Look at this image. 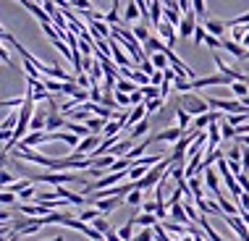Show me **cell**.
Listing matches in <instances>:
<instances>
[{
	"label": "cell",
	"instance_id": "1",
	"mask_svg": "<svg viewBox=\"0 0 249 241\" xmlns=\"http://www.w3.org/2000/svg\"><path fill=\"white\" fill-rule=\"evenodd\" d=\"M171 165H173V160H171V157H168V160L163 157L158 165H152L150 173H147L142 181H134V184H137V189H139V191H147V189H152V186H158V184H160V178H163L165 173L171 171Z\"/></svg>",
	"mask_w": 249,
	"mask_h": 241
},
{
	"label": "cell",
	"instance_id": "2",
	"mask_svg": "<svg viewBox=\"0 0 249 241\" xmlns=\"http://www.w3.org/2000/svg\"><path fill=\"white\" fill-rule=\"evenodd\" d=\"M178 108H184L189 116H202V113H210V105H207V97H199L194 92H186V95L178 97Z\"/></svg>",
	"mask_w": 249,
	"mask_h": 241
},
{
	"label": "cell",
	"instance_id": "3",
	"mask_svg": "<svg viewBox=\"0 0 249 241\" xmlns=\"http://www.w3.org/2000/svg\"><path fill=\"white\" fill-rule=\"evenodd\" d=\"M35 184H53L58 189V186H63V184H71V181H82L79 176H73L71 171H58V173H53V171H45V173H35V176H29Z\"/></svg>",
	"mask_w": 249,
	"mask_h": 241
},
{
	"label": "cell",
	"instance_id": "4",
	"mask_svg": "<svg viewBox=\"0 0 249 241\" xmlns=\"http://www.w3.org/2000/svg\"><path fill=\"white\" fill-rule=\"evenodd\" d=\"M233 79L226 73H215V76H199L192 82V89H205V86H231Z\"/></svg>",
	"mask_w": 249,
	"mask_h": 241
},
{
	"label": "cell",
	"instance_id": "5",
	"mask_svg": "<svg viewBox=\"0 0 249 241\" xmlns=\"http://www.w3.org/2000/svg\"><path fill=\"white\" fill-rule=\"evenodd\" d=\"M100 142H103V137H100V134H89V137H84L82 142H79V147L73 152H76V155H82V157H89L92 152L100 147Z\"/></svg>",
	"mask_w": 249,
	"mask_h": 241
},
{
	"label": "cell",
	"instance_id": "6",
	"mask_svg": "<svg viewBox=\"0 0 249 241\" xmlns=\"http://www.w3.org/2000/svg\"><path fill=\"white\" fill-rule=\"evenodd\" d=\"M197 13L189 11V13H184V18H181V24H178V37H194V32H197Z\"/></svg>",
	"mask_w": 249,
	"mask_h": 241
},
{
	"label": "cell",
	"instance_id": "7",
	"mask_svg": "<svg viewBox=\"0 0 249 241\" xmlns=\"http://www.w3.org/2000/svg\"><path fill=\"white\" fill-rule=\"evenodd\" d=\"M158 34H160V39H163L168 48H173V45H176V39H178V29H176L173 24H168L165 18H163V24L158 26Z\"/></svg>",
	"mask_w": 249,
	"mask_h": 241
},
{
	"label": "cell",
	"instance_id": "8",
	"mask_svg": "<svg viewBox=\"0 0 249 241\" xmlns=\"http://www.w3.org/2000/svg\"><path fill=\"white\" fill-rule=\"evenodd\" d=\"M45 142H50V134L48 131H29L21 142H18V147H32V150H35L37 144H45Z\"/></svg>",
	"mask_w": 249,
	"mask_h": 241
},
{
	"label": "cell",
	"instance_id": "9",
	"mask_svg": "<svg viewBox=\"0 0 249 241\" xmlns=\"http://www.w3.org/2000/svg\"><path fill=\"white\" fill-rule=\"evenodd\" d=\"M205 186L215 194V199L223 197V191H220V173H218V171H213V168L205 171Z\"/></svg>",
	"mask_w": 249,
	"mask_h": 241
},
{
	"label": "cell",
	"instance_id": "10",
	"mask_svg": "<svg viewBox=\"0 0 249 241\" xmlns=\"http://www.w3.org/2000/svg\"><path fill=\"white\" fill-rule=\"evenodd\" d=\"M184 134H186V131H181V129H178V126H171V129H165V131H160V134H158V137H152V139H155V142H173V144H176V142H178V139H181V137H184Z\"/></svg>",
	"mask_w": 249,
	"mask_h": 241
},
{
	"label": "cell",
	"instance_id": "11",
	"mask_svg": "<svg viewBox=\"0 0 249 241\" xmlns=\"http://www.w3.org/2000/svg\"><path fill=\"white\" fill-rule=\"evenodd\" d=\"M142 50H144V55H155V52H165L168 45H165L160 37H150V39L142 45Z\"/></svg>",
	"mask_w": 249,
	"mask_h": 241
},
{
	"label": "cell",
	"instance_id": "12",
	"mask_svg": "<svg viewBox=\"0 0 249 241\" xmlns=\"http://www.w3.org/2000/svg\"><path fill=\"white\" fill-rule=\"evenodd\" d=\"M124 202H126V197H110V199H97L95 207H97L100 212H113L116 207H121Z\"/></svg>",
	"mask_w": 249,
	"mask_h": 241
},
{
	"label": "cell",
	"instance_id": "13",
	"mask_svg": "<svg viewBox=\"0 0 249 241\" xmlns=\"http://www.w3.org/2000/svg\"><path fill=\"white\" fill-rule=\"evenodd\" d=\"M205 29H207V34H213V37H223L226 29H228V24L226 21H218V18H207Z\"/></svg>",
	"mask_w": 249,
	"mask_h": 241
},
{
	"label": "cell",
	"instance_id": "14",
	"mask_svg": "<svg viewBox=\"0 0 249 241\" xmlns=\"http://www.w3.org/2000/svg\"><path fill=\"white\" fill-rule=\"evenodd\" d=\"M171 220H173V223H184V225H189V223H192L189 215H186V207L181 205V202L171 205Z\"/></svg>",
	"mask_w": 249,
	"mask_h": 241
},
{
	"label": "cell",
	"instance_id": "15",
	"mask_svg": "<svg viewBox=\"0 0 249 241\" xmlns=\"http://www.w3.org/2000/svg\"><path fill=\"white\" fill-rule=\"evenodd\" d=\"M223 50H226V52H231V55H233V58H239V60H244V55H247L244 45L233 42V39H223Z\"/></svg>",
	"mask_w": 249,
	"mask_h": 241
},
{
	"label": "cell",
	"instance_id": "16",
	"mask_svg": "<svg viewBox=\"0 0 249 241\" xmlns=\"http://www.w3.org/2000/svg\"><path fill=\"white\" fill-rule=\"evenodd\" d=\"M134 225H137V215L129 218L124 225H121V228H118V236L124 239V241H134V236H137V233H134Z\"/></svg>",
	"mask_w": 249,
	"mask_h": 241
},
{
	"label": "cell",
	"instance_id": "17",
	"mask_svg": "<svg viewBox=\"0 0 249 241\" xmlns=\"http://www.w3.org/2000/svg\"><path fill=\"white\" fill-rule=\"evenodd\" d=\"M48 116H50V110H48V113H45V110H37L35 118H32V126H29V129H32V131H45V129H48Z\"/></svg>",
	"mask_w": 249,
	"mask_h": 241
},
{
	"label": "cell",
	"instance_id": "18",
	"mask_svg": "<svg viewBox=\"0 0 249 241\" xmlns=\"http://www.w3.org/2000/svg\"><path fill=\"white\" fill-rule=\"evenodd\" d=\"M176 118H178L176 126H178L181 131H189V129H192V123H194L192 118H194V116H189V113H186L184 108H178V105H176Z\"/></svg>",
	"mask_w": 249,
	"mask_h": 241
},
{
	"label": "cell",
	"instance_id": "19",
	"mask_svg": "<svg viewBox=\"0 0 249 241\" xmlns=\"http://www.w3.org/2000/svg\"><path fill=\"white\" fill-rule=\"evenodd\" d=\"M66 131H71V134H76V137H89V126L87 123H76V120H66Z\"/></svg>",
	"mask_w": 249,
	"mask_h": 241
},
{
	"label": "cell",
	"instance_id": "20",
	"mask_svg": "<svg viewBox=\"0 0 249 241\" xmlns=\"http://www.w3.org/2000/svg\"><path fill=\"white\" fill-rule=\"evenodd\" d=\"M87 126H89V131H92V134H100V137H103L107 120H105V118H100V116H89V118H87Z\"/></svg>",
	"mask_w": 249,
	"mask_h": 241
},
{
	"label": "cell",
	"instance_id": "21",
	"mask_svg": "<svg viewBox=\"0 0 249 241\" xmlns=\"http://www.w3.org/2000/svg\"><path fill=\"white\" fill-rule=\"evenodd\" d=\"M150 142H155V139H144L142 144H134V150H129L126 160H134V163H137V157H144V152H147V147H150Z\"/></svg>",
	"mask_w": 249,
	"mask_h": 241
},
{
	"label": "cell",
	"instance_id": "22",
	"mask_svg": "<svg viewBox=\"0 0 249 241\" xmlns=\"http://www.w3.org/2000/svg\"><path fill=\"white\" fill-rule=\"evenodd\" d=\"M218 205H220V210H223V215H241V207L228 202L226 197H218Z\"/></svg>",
	"mask_w": 249,
	"mask_h": 241
},
{
	"label": "cell",
	"instance_id": "23",
	"mask_svg": "<svg viewBox=\"0 0 249 241\" xmlns=\"http://www.w3.org/2000/svg\"><path fill=\"white\" fill-rule=\"evenodd\" d=\"M147 173H150V165H144L142 160H137V163H134V168L129 171V181H134V178H144Z\"/></svg>",
	"mask_w": 249,
	"mask_h": 241
},
{
	"label": "cell",
	"instance_id": "24",
	"mask_svg": "<svg viewBox=\"0 0 249 241\" xmlns=\"http://www.w3.org/2000/svg\"><path fill=\"white\" fill-rule=\"evenodd\" d=\"M150 131V118H144V120H139L137 126L129 131V139H139V137H144V134Z\"/></svg>",
	"mask_w": 249,
	"mask_h": 241
},
{
	"label": "cell",
	"instance_id": "25",
	"mask_svg": "<svg viewBox=\"0 0 249 241\" xmlns=\"http://www.w3.org/2000/svg\"><path fill=\"white\" fill-rule=\"evenodd\" d=\"M150 60H152V66H155L158 71L171 69V63H168V55H165V52H155V55H150Z\"/></svg>",
	"mask_w": 249,
	"mask_h": 241
},
{
	"label": "cell",
	"instance_id": "26",
	"mask_svg": "<svg viewBox=\"0 0 249 241\" xmlns=\"http://www.w3.org/2000/svg\"><path fill=\"white\" fill-rule=\"evenodd\" d=\"M137 225H142V228H155V225H158V215L142 212V215H137Z\"/></svg>",
	"mask_w": 249,
	"mask_h": 241
},
{
	"label": "cell",
	"instance_id": "27",
	"mask_svg": "<svg viewBox=\"0 0 249 241\" xmlns=\"http://www.w3.org/2000/svg\"><path fill=\"white\" fill-rule=\"evenodd\" d=\"M121 129H124V123L121 120H107V126H105V131H103V137H121Z\"/></svg>",
	"mask_w": 249,
	"mask_h": 241
},
{
	"label": "cell",
	"instance_id": "28",
	"mask_svg": "<svg viewBox=\"0 0 249 241\" xmlns=\"http://www.w3.org/2000/svg\"><path fill=\"white\" fill-rule=\"evenodd\" d=\"M137 89H139V84H134L131 79H118V84H116V92H126V95H131Z\"/></svg>",
	"mask_w": 249,
	"mask_h": 241
},
{
	"label": "cell",
	"instance_id": "29",
	"mask_svg": "<svg viewBox=\"0 0 249 241\" xmlns=\"http://www.w3.org/2000/svg\"><path fill=\"white\" fill-rule=\"evenodd\" d=\"M139 16H142V13H139V5L134 3V0H129V5H126V11H124V18L126 21H137Z\"/></svg>",
	"mask_w": 249,
	"mask_h": 241
},
{
	"label": "cell",
	"instance_id": "30",
	"mask_svg": "<svg viewBox=\"0 0 249 241\" xmlns=\"http://www.w3.org/2000/svg\"><path fill=\"white\" fill-rule=\"evenodd\" d=\"M231 92H233V97L244 100V97H249V84H244V82H233V84H231Z\"/></svg>",
	"mask_w": 249,
	"mask_h": 241
},
{
	"label": "cell",
	"instance_id": "31",
	"mask_svg": "<svg viewBox=\"0 0 249 241\" xmlns=\"http://www.w3.org/2000/svg\"><path fill=\"white\" fill-rule=\"evenodd\" d=\"M89 225H92V228H95V231H100V233H103V236H105L107 231H113V225L107 223V220H105L103 215H100V218H95V220H92Z\"/></svg>",
	"mask_w": 249,
	"mask_h": 241
},
{
	"label": "cell",
	"instance_id": "32",
	"mask_svg": "<svg viewBox=\"0 0 249 241\" xmlns=\"http://www.w3.org/2000/svg\"><path fill=\"white\" fill-rule=\"evenodd\" d=\"M131 32H134V37H137V39H139V42H142V45H144L147 39L152 37V34H150V29H147V24H139V26H134Z\"/></svg>",
	"mask_w": 249,
	"mask_h": 241
},
{
	"label": "cell",
	"instance_id": "33",
	"mask_svg": "<svg viewBox=\"0 0 249 241\" xmlns=\"http://www.w3.org/2000/svg\"><path fill=\"white\" fill-rule=\"evenodd\" d=\"M220 134H223V139H233V142H236V129H233L226 118L220 120Z\"/></svg>",
	"mask_w": 249,
	"mask_h": 241
},
{
	"label": "cell",
	"instance_id": "34",
	"mask_svg": "<svg viewBox=\"0 0 249 241\" xmlns=\"http://www.w3.org/2000/svg\"><path fill=\"white\" fill-rule=\"evenodd\" d=\"M173 86H176V92H181V95H186V92H192V82L184 76H176V82H173Z\"/></svg>",
	"mask_w": 249,
	"mask_h": 241
},
{
	"label": "cell",
	"instance_id": "35",
	"mask_svg": "<svg viewBox=\"0 0 249 241\" xmlns=\"http://www.w3.org/2000/svg\"><path fill=\"white\" fill-rule=\"evenodd\" d=\"M126 205H131V207H142L144 205V199H142V191L139 189H134L129 197H126Z\"/></svg>",
	"mask_w": 249,
	"mask_h": 241
},
{
	"label": "cell",
	"instance_id": "36",
	"mask_svg": "<svg viewBox=\"0 0 249 241\" xmlns=\"http://www.w3.org/2000/svg\"><path fill=\"white\" fill-rule=\"evenodd\" d=\"M142 95H144V103H147V100H158L160 97V86L147 84V86H142Z\"/></svg>",
	"mask_w": 249,
	"mask_h": 241
},
{
	"label": "cell",
	"instance_id": "37",
	"mask_svg": "<svg viewBox=\"0 0 249 241\" xmlns=\"http://www.w3.org/2000/svg\"><path fill=\"white\" fill-rule=\"evenodd\" d=\"M103 212L97 210V207H92V210H84V212H79V220H84V223H92L95 218H100Z\"/></svg>",
	"mask_w": 249,
	"mask_h": 241
},
{
	"label": "cell",
	"instance_id": "38",
	"mask_svg": "<svg viewBox=\"0 0 249 241\" xmlns=\"http://www.w3.org/2000/svg\"><path fill=\"white\" fill-rule=\"evenodd\" d=\"M205 45H207L213 52H215V50H223V39H220V37H213V34L205 37Z\"/></svg>",
	"mask_w": 249,
	"mask_h": 241
},
{
	"label": "cell",
	"instance_id": "39",
	"mask_svg": "<svg viewBox=\"0 0 249 241\" xmlns=\"http://www.w3.org/2000/svg\"><path fill=\"white\" fill-rule=\"evenodd\" d=\"M26 97H16V100H0V108H11V110H18L24 105Z\"/></svg>",
	"mask_w": 249,
	"mask_h": 241
},
{
	"label": "cell",
	"instance_id": "40",
	"mask_svg": "<svg viewBox=\"0 0 249 241\" xmlns=\"http://www.w3.org/2000/svg\"><path fill=\"white\" fill-rule=\"evenodd\" d=\"M163 103H165L163 97H158V100H147V103H144V108H147V116H150V113H158L160 108H163Z\"/></svg>",
	"mask_w": 249,
	"mask_h": 241
},
{
	"label": "cell",
	"instance_id": "41",
	"mask_svg": "<svg viewBox=\"0 0 249 241\" xmlns=\"http://www.w3.org/2000/svg\"><path fill=\"white\" fill-rule=\"evenodd\" d=\"M18 199H24V202H29V199H37V189H35V184L26 186L24 191H18Z\"/></svg>",
	"mask_w": 249,
	"mask_h": 241
},
{
	"label": "cell",
	"instance_id": "42",
	"mask_svg": "<svg viewBox=\"0 0 249 241\" xmlns=\"http://www.w3.org/2000/svg\"><path fill=\"white\" fill-rule=\"evenodd\" d=\"M0 63H5V66H11V69H16V63H13V58L8 55V50L3 48V39H0Z\"/></svg>",
	"mask_w": 249,
	"mask_h": 241
},
{
	"label": "cell",
	"instance_id": "43",
	"mask_svg": "<svg viewBox=\"0 0 249 241\" xmlns=\"http://www.w3.org/2000/svg\"><path fill=\"white\" fill-rule=\"evenodd\" d=\"M134 241H155V231L152 228H142L137 236H134Z\"/></svg>",
	"mask_w": 249,
	"mask_h": 241
},
{
	"label": "cell",
	"instance_id": "44",
	"mask_svg": "<svg viewBox=\"0 0 249 241\" xmlns=\"http://www.w3.org/2000/svg\"><path fill=\"white\" fill-rule=\"evenodd\" d=\"M113 95L118 100V108H129L131 105V95H126V92H113Z\"/></svg>",
	"mask_w": 249,
	"mask_h": 241
},
{
	"label": "cell",
	"instance_id": "45",
	"mask_svg": "<svg viewBox=\"0 0 249 241\" xmlns=\"http://www.w3.org/2000/svg\"><path fill=\"white\" fill-rule=\"evenodd\" d=\"M152 231H155V241H173V239H171V236H168V233H165V228H163V225H160V223L155 225Z\"/></svg>",
	"mask_w": 249,
	"mask_h": 241
},
{
	"label": "cell",
	"instance_id": "46",
	"mask_svg": "<svg viewBox=\"0 0 249 241\" xmlns=\"http://www.w3.org/2000/svg\"><path fill=\"white\" fill-rule=\"evenodd\" d=\"M205 37H207V29H205V24H199L197 32H194V45H202V42H205Z\"/></svg>",
	"mask_w": 249,
	"mask_h": 241
},
{
	"label": "cell",
	"instance_id": "47",
	"mask_svg": "<svg viewBox=\"0 0 249 241\" xmlns=\"http://www.w3.org/2000/svg\"><path fill=\"white\" fill-rule=\"evenodd\" d=\"M139 69H142V71L147 73V76H152V73L158 71V69H155V66H152V60H150V55H147V58L142 60V63H139Z\"/></svg>",
	"mask_w": 249,
	"mask_h": 241
},
{
	"label": "cell",
	"instance_id": "48",
	"mask_svg": "<svg viewBox=\"0 0 249 241\" xmlns=\"http://www.w3.org/2000/svg\"><path fill=\"white\" fill-rule=\"evenodd\" d=\"M192 5H194V13H197V18H202L207 13V8H205V0H192Z\"/></svg>",
	"mask_w": 249,
	"mask_h": 241
},
{
	"label": "cell",
	"instance_id": "49",
	"mask_svg": "<svg viewBox=\"0 0 249 241\" xmlns=\"http://www.w3.org/2000/svg\"><path fill=\"white\" fill-rule=\"evenodd\" d=\"M241 168H244V173H249V147L241 144Z\"/></svg>",
	"mask_w": 249,
	"mask_h": 241
},
{
	"label": "cell",
	"instance_id": "50",
	"mask_svg": "<svg viewBox=\"0 0 249 241\" xmlns=\"http://www.w3.org/2000/svg\"><path fill=\"white\" fill-rule=\"evenodd\" d=\"M16 202V194L13 191H0V205H13Z\"/></svg>",
	"mask_w": 249,
	"mask_h": 241
},
{
	"label": "cell",
	"instance_id": "51",
	"mask_svg": "<svg viewBox=\"0 0 249 241\" xmlns=\"http://www.w3.org/2000/svg\"><path fill=\"white\" fill-rule=\"evenodd\" d=\"M76 84L82 86V89H87V86H92V79H89V73H79V76H76Z\"/></svg>",
	"mask_w": 249,
	"mask_h": 241
},
{
	"label": "cell",
	"instance_id": "52",
	"mask_svg": "<svg viewBox=\"0 0 249 241\" xmlns=\"http://www.w3.org/2000/svg\"><path fill=\"white\" fill-rule=\"evenodd\" d=\"M13 181H16V178H13V176H11V173H8V171H5V168H0V184H5V186H11V184H13Z\"/></svg>",
	"mask_w": 249,
	"mask_h": 241
},
{
	"label": "cell",
	"instance_id": "53",
	"mask_svg": "<svg viewBox=\"0 0 249 241\" xmlns=\"http://www.w3.org/2000/svg\"><path fill=\"white\" fill-rule=\"evenodd\" d=\"M158 205H160V202H144V205H142V212H150V215H155V212H158Z\"/></svg>",
	"mask_w": 249,
	"mask_h": 241
},
{
	"label": "cell",
	"instance_id": "54",
	"mask_svg": "<svg viewBox=\"0 0 249 241\" xmlns=\"http://www.w3.org/2000/svg\"><path fill=\"white\" fill-rule=\"evenodd\" d=\"M178 8H181V13H189V11H194V5H192V0H178Z\"/></svg>",
	"mask_w": 249,
	"mask_h": 241
},
{
	"label": "cell",
	"instance_id": "55",
	"mask_svg": "<svg viewBox=\"0 0 249 241\" xmlns=\"http://www.w3.org/2000/svg\"><path fill=\"white\" fill-rule=\"evenodd\" d=\"M13 220V212L11 210H0V223H11Z\"/></svg>",
	"mask_w": 249,
	"mask_h": 241
},
{
	"label": "cell",
	"instance_id": "56",
	"mask_svg": "<svg viewBox=\"0 0 249 241\" xmlns=\"http://www.w3.org/2000/svg\"><path fill=\"white\" fill-rule=\"evenodd\" d=\"M105 241H124V239H121V236H118V231L113 228V231H107V233H105Z\"/></svg>",
	"mask_w": 249,
	"mask_h": 241
},
{
	"label": "cell",
	"instance_id": "57",
	"mask_svg": "<svg viewBox=\"0 0 249 241\" xmlns=\"http://www.w3.org/2000/svg\"><path fill=\"white\" fill-rule=\"evenodd\" d=\"M236 144H244V147H249V134H247V137H236Z\"/></svg>",
	"mask_w": 249,
	"mask_h": 241
},
{
	"label": "cell",
	"instance_id": "58",
	"mask_svg": "<svg viewBox=\"0 0 249 241\" xmlns=\"http://www.w3.org/2000/svg\"><path fill=\"white\" fill-rule=\"evenodd\" d=\"M241 45H244V50H249V32H247V37H244V42H241Z\"/></svg>",
	"mask_w": 249,
	"mask_h": 241
},
{
	"label": "cell",
	"instance_id": "59",
	"mask_svg": "<svg viewBox=\"0 0 249 241\" xmlns=\"http://www.w3.org/2000/svg\"><path fill=\"white\" fill-rule=\"evenodd\" d=\"M192 239H194V241H205V239H202V236H199V233H197V236H192Z\"/></svg>",
	"mask_w": 249,
	"mask_h": 241
},
{
	"label": "cell",
	"instance_id": "60",
	"mask_svg": "<svg viewBox=\"0 0 249 241\" xmlns=\"http://www.w3.org/2000/svg\"><path fill=\"white\" fill-rule=\"evenodd\" d=\"M100 241H105V236H103V239H100Z\"/></svg>",
	"mask_w": 249,
	"mask_h": 241
}]
</instances>
